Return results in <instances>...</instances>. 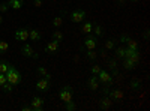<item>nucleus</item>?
<instances>
[{
    "label": "nucleus",
    "mask_w": 150,
    "mask_h": 111,
    "mask_svg": "<svg viewBox=\"0 0 150 111\" xmlns=\"http://www.w3.org/2000/svg\"><path fill=\"white\" fill-rule=\"evenodd\" d=\"M5 75H6L8 83H11L12 86H18L21 83V74H20V71L15 66H12V65H9V69L6 71Z\"/></svg>",
    "instance_id": "nucleus-1"
},
{
    "label": "nucleus",
    "mask_w": 150,
    "mask_h": 111,
    "mask_svg": "<svg viewBox=\"0 0 150 111\" xmlns=\"http://www.w3.org/2000/svg\"><path fill=\"white\" fill-rule=\"evenodd\" d=\"M72 95H74V89L69 87V86H65V87H62L60 92H59V98L62 101H63L65 104L72 101Z\"/></svg>",
    "instance_id": "nucleus-2"
},
{
    "label": "nucleus",
    "mask_w": 150,
    "mask_h": 111,
    "mask_svg": "<svg viewBox=\"0 0 150 111\" xmlns=\"http://www.w3.org/2000/svg\"><path fill=\"white\" fill-rule=\"evenodd\" d=\"M104 95H108L112 101H120L123 99V92L120 89H114V90H111L108 86H105V89H104Z\"/></svg>",
    "instance_id": "nucleus-3"
},
{
    "label": "nucleus",
    "mask_w": 150,
    "mask_h": 111,
    "mask_svg": "<svg viewBox=\"0 0 150 111\" xmlns=\"http://www.w3.org/2000/svg\"><path fill=\"white\" fill-rule=\"evenodd\" d=\"M98 80H99V83H102L104 86H108V87H110L112 83H114V77L110 75L108 72H105L102 69H101V72L98 74Z\"/></svg>",
    "instance_id": "nucleus-4"
},
{
    "label": "nucleus",
    "mask_w": 150,
    "mask_h": 111,
    "mask_svg": "<svg viewBox=\"0 0 150 111\" xmlns=\"http://www.w3.org/2000/svg\"><path fill=\"white\" fill-rule=\"evenodd\" d=\"M125 57L131 59L132 62H135V63H138L140 59H141V54H140L138 50H131V48H126V50H125Z\"/></svg>",
    "instance_id": "nucleus-5"
},
{
    "label": "nucleus",
    "mask_w": 150,
    "mask_h": 111,
    "mask_svg": "<svg viewBox=\"0 0 150 111\" xmlns=\"http://www.w3.org/2000/svg\"><path fill=\"white\" fill-rule=\"evenodd\" d=\"M21 53L26 56V57H32V59H38V57H39V54H38V53L33 50V47L29 45V44H24V45L21 47Z\"/></svg>",
    "instance_id": "nucleus-6"
},
{
    "label": "nucleus",
    "mask_w": 150,
    "mask_h": 111,
    "mask_svg": "<svg viewBox=\"0 0 150 111\" xmlns=\"http://www.w3.org/2000/svg\"><path fill=\"white\" fill-rule=\"evenodd\" d=\"M44 104H45V101L42 99V98L35 96L33 99H32V102H30L32 111H42V110H44Z\"/></svg>",
    "instance_id": "nucleus-7"
},
{
    "label": "nucleus",
    "mask_w": 150,
    "mask_h": 111,
    "mask_svg": "<svg viewBox=\"0 0 150 111\" xmlns=\"http://www.w3.org/2000/svg\"><path fill=\"white\" fill-rule=\"evenodd\" d=\"M69 18H71L72 23H81V21H84V18H86V12H84L83 9H77V11L72 12Z\"/></svg>",
    "instance_id": "nucleus-8"
},
{
    "label": "nucleus",
    "mask_w": 150,
    "mask_h": 111,
    "mask_svg": "<svg viewBox=\"0 0 150 111\" xmlns=\"http://www.w3.org/2000/svg\"><path fill=\"white\" fill-rule=\"evenodd\" d=\"M36 90H38V92H42V93L48 92V90H50V80H47V78L38 80V81H36Z\"/></svg>",
    "instance_id": "nucleus-9"
},
{
    "label": "nucleus",
    "mask_w": 150,
    "mask_h": 111,
    "mask_svg": "<svg viewBox=\"0 0 150 111\" xmlns=\"http://www.w3.org/2000/svg\"><path fill=\"white\" fill-rule=\"evenodd\" d=\"M15 39L21 41V42L29 41V29H18L15 32Z\"/></svg>",
    "instance_id": "nucleus-10"
},
{
    "label": "nucleus",
    "mask_w": 150,
    "mask_h": 111,
    "mask_svg": "<svg viewBox=\"0 0 150 111\" xmlns=\"http://www.w3.org/2000/svg\"><path fill=\"white\" fill-rule=\"evenodd\" d=\"M45 51L47 53H50V54H56L57 51H59V42L57 41H50L48 44H47V47H45Z\"/></svg>",
    "instance_id": "nucleus-11"
},
{
    "label": "nucleus",
    "mask_w": 150,
    "mask_h": 111,
    "mask_svg": "<svg viewBox=\"0 0 150 111\" xmlns=\"http://www.w3.org/2000/svg\"><path fill=\"white\" fill-rule=\"evenodd\" d=\"M96 45H98V42H96L95 36H87V38L84 39V47L87 48V50H95Z\"/></svg>",
    "instance_id": "nucleus-12"
},
{
    "label": "nucleus",
    "mask_w": 150,
    "mask_h": 111,
    "mask_svg": "<svg viewBox=\"0 0 150 111\" xmlns=\"http://www.w3.org/2000/svg\"><path fill=\"white\" fill-rule=\"evenodd\" d=\"M112 102H114V101H112L108 95H105L102 99H101V108H102V110H110V108L112 107Z\"/></svg>",
    "instance_id": "nucleus-13"
},
{
    "label": "nucleus",
    "mask_w": 150,
    "mask_h": 111,
    "mask_svg": "<svg viewBox=\"0 0 150 111\" xmlns=\"http://www.w3.org/2000/svg\"><path fill=\"white\" fill-rule=\"evenodd\" d=\"M87 86H89L90 90H98V89H99V80H98V77H96V75L90 77L89 81H87Z\"/></svg>",
    "instance_id": "nucleus-14"
},
{
    "label": "nucleus",
    "mask_w": 150,
    "mask_h": 111,
    "mask_svg": "<svg viewBox=\"0 0 150 111\" xmlns=\"http://www.w3.org/2000/svg\"><path fill=\"white\" fill-rule=\"evenodd\" d=\"M90 32H93V23H92V21H86V23L83 24V27H81V33L89 35Z\"/></svg>",
    "instance_id": "nucleus-15"
},
{
    "label": "nucleus",
    "mask_w": 150,
    "mask_h": 111,
    "mask_svg": "<svg viewBox=\"0 0 150 111\" xmlns=\"http://www.w3.org/2000/svg\"><path fill=\"white\" fill-rule=\"evenodd\" d=\"M23 5H24V0H9V8H12V9H21L23 8Z\"/></svg>",
    "instance_id": "nucleus-16"
},
{
    "label": "nucleus",
    "mask_w": 150,
    "mask_h": 111,
    "mask_svg": "<svg viewBox=\"0 0 150 111\" xmlns=\"http://www.w3.org/2000/svg\"><path fill=\"white\" fill-rule=\"evenodd\" d=\"M29 39L32 41H39L41 39V33L36 29H29Z\"/></svg>",
    "instance_id": "nucleus-17"
},
{
    "label": "nucleus",
    "mask_w": 150,
    "mask_h": 111,
    "mask_svg": "<svg viewBox=\"0 0 150 111\" xmlns=\"http://www.w3.org/2000/svg\"><path fill=\"white\" fill-rule=\"evenodd\" d=\"M123 66H125V69H128V71H132V69H135V68H137V63H135V62H132L131 59H126V57H125Z\"/></svg>",
    "instance_id": "nucleus-18"
},
{
    "label": "nucleus",
    "mask_w": 150,
    "mask_h": 111,
    "mask_svg": "<svg viewBox=\"0 0 150 111\" xmlns=\"http://www.w3.org/2000/svg\"><path fill=\"white\" fill-rule=\"evenodd\" d=\"M38 74H39V75H42L44 78H47V80H50V81H51V78H53V75H51V74H50L45 68H42V66H39V68H38Z\"/></svg>",
    "instance_id": "nucleus-19"
},
{
    "label": "nucleus",
    "mask_w": 150,
    "mask_h": 111,
    "mask_svg": "<svg viewBox=\"0 0 150 111\" xmlns=\"http://www.w3.org/2000/svg\"><path fill=\"white\" fill-rule=\"evenodd\" d=\"M104 50H108V51H111V50H116V41H114V39H108V41H105Z\"/></svg>",
    "instance_id": "nucleus-20"
},
{
    "label": "nucleus",
    "mask_w": 150,
    "mask_h": 111,
    "mask_svg": "<svg viewBox=\"0 0 150 111\" xmlns=\"http://www.w3.org/2000/svg\"><path fill=\"white\" fill-rule=\"evenodd\" d=\"M131 89H134V90L141 89V81H140V80H137V78H134V80L131 81Z\"/></svg>",
    "instance_id": "nucleus-21"
},
{
    "label": "nucleus",
    "mask_w": 150,
    "mask_h": 111,
    "mask_svg": "<svg viewBox=\"0 0 150 111\" xmlns=\"http://www.w3.org/2000/svg\"><path fill=\"white\" fill-rule=\"evenodd\" d=\"M53 39H54V41H57V42L63 41V33H62L60 30H56V32L53 33Z\"/></svg>",
    "instance_id": "nucleus-22"
},
{
    "label": "nucleus",
    "mask_w": 150,
    "mask_h": 111,
    "mask_svg": "<svg viewBox=\"0 0 150 111\" xmlns=\"http://www.w3.org/2000/svg\"><path fill=\"white\" fill-rule=\"evenodd\" d=\"M62 24H63V18H62V17H54V20H53V26H54L56 29H59Z\"/></svg>",
    "instance_id": "nucleus-23"
},
{
    "label": "nucleus",
    "mask_w": 150,
    "mask_h": 111,
    "mask_svg": "<svg viewBox=\"0 0 150 111\" xmlns=\"http://www.w3.org/2000/svg\"><path fill=\"white\" fill-rule=\"evenodd\" d=\"M93 32H95L96 36H102V35H104V29H102V26H99V24L93 26Z\"/></svg>",
    "instance_id": "nucleus-24"
},
{
    "label": "nucleus",
    "mask_w": 150,
    "mask_h": 111,
    "mask_svg": "<svg viewBox=\"0 0 150 111\" xmlns=\"http://www.w3.org/2000/svg\"><path fill=\"white\" fill-rule=\"evenodd\" d=\"M8 69H9V63H8V62H5V60H2V62H0V72L6 74Z\"/></svg>",
    "instance_id": "nucleus-25"
},
{
    "label": "nucleus",
    "mask_w": 150,
    "mask_h": 111,
    "mask_svg": "<svg viewBox=\"0 0 150 111\" xmlns=\"http://www.w3.org/2000/svg\"><path fill=\"white\" fill-rule=\"evenodd\" d=\"M86 57L89 59V60H95V59L98 57V54H96V51H95V50H87V53H86Z\"/></svg>",
    "instance_id": "nucleus-26"
},
{
    "label": "nucleus",
    "mask_w": 150,
    "mask_h": 111,
    "mask_svg": "<svg viewBox=\"0 0 150 111\" xmlns=\"http://www.w3.org/2000/svg\"><path fill=\"white\" fill-rule=\"evenodd\" d=\"M9 50V44L6 41H0V53H6Z\"/></svg>",
    "instance_id": "nucleus-27"
},
{
    "label": "nucleus",
    "mask_w": 150,
    "mask_h": 111,
    "mask_svg": "<svg viewBox=\"0 0 150 111\" xmlns=\"http://www.w3.org/2000/svg\"><path fill=\"white\" fill-rule=\"evenodd\" d=\"M65 110H68V111H74V110H77V105H75L72 101H69V102H66Z\"/></svg>",
    "instance_id": "nucleus-28"
},
{
    "label": "nucleus",
    "mask_w": 150,
    "mask_h": 111,
    "mask_svg": "<svg viewBox=\"0 0 150 111\" xmlns=\"http://www.w3.org/2000/svg\"><path fill=\"white\" fill-rule=\"evenodd\" d=\"M2 89H3V92H6V93L9 92V93H11V92H12V84L6 81V83H5V84L2 86Z\"/></svg>",
    "instance_id": "nucleus-29"
},
{
    "label": "nucleus",
    "mask_w": 150,
    "mask_h": 111,
    "mask_svg": "<svg viewBox=\"0 0 150 111\" xmlns=\"http://www.w3.org/2000/svg\"><path fill=\"white\" fill-rule=\"evenodd\" d=\"M125 50H126L125 47H119L117 50H116V53H117V57H125Z\"/></svg>",
    "instance_id": "nucleus-30"
},
{
    "label": "nucleus",
    "mask_w": 150,
    "mask_h": 111,
    "mask_svg": "<svg viewBox=\"0 0 150 111\" xmlns=\"http://www.w3.org/2000/svg\"><path fill=\"white\" fill-rule=\"evenodd\" d=\"M90 72L93 74V75H98V74H99V72H101V68H99L98 65H93V66L90 68Z\"/></svg>",
    "instance_id": "nucleus-31"
},
{
    "label": "nucleus",
    "mask_w": 150,
    "mask_h": 111,
    "mask_svg": "<svg viewBox=\"0 0 150 111\" xmlns=\"http://www.w3.org/2000/svg\"><path fill=\"white\" fill-rule=\"evenodd\" d=\"M9 9V3H0V12H6Z\"/></svg>",
    "instance_id": "nucleus-32"
},
{
    "label": "nucleus",
    "mask_w": 150,
    "mask_h": 111,
    "mask_svg": "<svg viewBox=\"0 0 150 111\" xmlns=\"http://www.w3.org/2000/svg\"><path fill=\"white\" fill-rule=\"evenodd\" d=\"M8 80H6V75H5V74H2V72H0V87H2V86L6 83Z\"/></svg>",
    "instance_id": "nucleus-33"
},
{
    "label": "nucleus",
    "mask_w": 150,
    "mask_h": 111,
    "mask_svg": "<svg viewBox=\"0 0 150 111\" xmlns=\"http://www.w3.org/2000/svg\"><path fill=\"white\" fill-rule=\"evenodd\" d=\"M36 8H41L42 6V0H35V3H33Z\"/></svg>",
    "instance_id": "nucleus-34"
},
{
    "label": "nucleus",
    "mask_w": 150,
    "mask_h": 111,
    "mask_svg": "<svg viewBox=\"0 0 150 111\" xmlns=\"http://www.w3.org/2000/svg\"><path fill=\"white\" fill-rule=\"evenodd\" d=\"M21 110H23V111H32V107H30V105H26V107H23Z\"/></svg>",
    "instance_id": "nucleus-35"
},
{
    "label": "nucleus",
    "mask_w": 150,
    "mask_h": 111,
    "mask_svg": "<svg viewBox=\"0 0 150 111\" xmlns=\"http://www.w3.org/2000/svg\"><path fill=\"white\" fill-rule=\"evenodd\" d=\"M117 2H119V3H125V2H126V0H117Z\"/></svg>",
    "instance_id": "nucleus-36"
},
{
    "label": "nucleus",
    "mask_w": 150,
    "mask_h": 111,
    "mask_svg": "<svg viewBox=\"0 0 150 111\" xmlns=\"http://www.w3.org/2000/svg\"><path fill=\"white\" fill-rule=\"evenodd\" d=\"M2 21H3V17H2V15H0V24H2Z\"/></svg>",
    "instance_id": "nucleus-37"
},
{
    "label": "nucleus",
    "mask_w": 150,
    "mask_h": 111,
    "mask_svg": "<svg viewBox=\"0 0 150 111\" xmlns=\"http://www.w3.org/2000/svg\"><path fill=\"white\" fill-rule=\"evenodd\" d=\"M131 2H138V0H131Z\"/></svg>",
    "instance_id": "nucleus-38"
}]
</instances>
